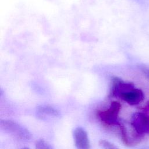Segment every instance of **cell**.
Masks as SVG:
<instances>
[{
  "label": "cell",
  "mask_w": 149,
  "mask_h": 149,
  "mask_svg": "<svg viewBox=\"0 0 149 149\" xmlns=\"http://www.w3.org/2000/svg\"><path fill=\"white\" fill-rule=\"evenodd\" d=\"M1 130L14 137L23 141L30 140L31 137L30 132L18 122L10 119H1L0 121Z\"/></svg>",
  "instance_id": "obj_1"
},
{
  "label": "cell",
  "mask_w": 149,
  "mask_h": 149,
  "mask_svg": "<svg viewBox=\"0 0 149 149\" xmlns=\"http://www.w3.org/2000/svg\"><path fill=\"white\" fill-rule=\"evenodd\" d=\"M121 108L122 105L119 102L113 101L107 109L98 111L97 116L107 126H118L120 123L118 116Z\"/></svg>",
  "instance_id": "obj_2"
},
{
  "label": "cell",
  "mask_w": 149,
  "mask_h": 149,
  "mask_svg": "<svg viewBox=\"0 0 149 149\" xmlns=\"http://www.w3.org/2000/svg\"><path fill=\"white\" fill-rule=\"evenodd\" d=\"M133 130L140 136L149 135V115L142 112L134 113L130 119Z\"/></svg>",
  "instance_id": "obj_3"
},
{
  "label": "cell",
  "mask_w": 149,
  "mask_h": 149,
  "mask_svg": "<svg viewBox=\"0 0 149 149\" xmlns=\"http://www.w3.org/2000/svg\"><path fill=\"white\" fill-rule=\"evenodd\" d=\"M134 88L132 82L125 81L118 77H113L112 79V85L109 96L111 97H118L122 93Z\"/></svg>",
  "instance_id": "obj_4"
},
{
  "label": "cell",
  "mask_w": 149,
  "mask_h": 149,
  "mask_svg": "<svg viewBox=\"0 0 149 149\" xmlns=\"http://www.w3.org/2000/svg\"><path fill=\"white\" fill-rule=\"evenodd\" d=\"M74 145L77 149H90V143L87 132L81 127L74 129L73 133Z\"/></svg>",
  "instance_id": "obj_5"
},
{
  "label": "cell",
  "mask_w": 149,
  "mask_h": 149,
  "mask_svg": "<svg viewBox=\"0 0 149 149\" xmlns=\"http://www.w3.org/2000/svg\"><path fill=\"white\" fill-rule=\"evenodd\" d=\"M119 98L130 105H136L143 101L144 95L141 90L134 87L129 91L122 93Z\"/></svg>",
  "instance_id": "obj_6"
},
{
  "label": "cell",
  "mask_w": 149,
  "mask_h": 149,
  "mask_svg": "<svg viewBox=\"0 0 149 149\" xmlns=\"http://www.w3.org/2000/svg\"><path fill=\"white\" fill-rule=\"evenodd\" d=\"M36 115L38 118L41 120H45L51 118L58 117L59 115V112L56 109L51 106L42 105L37 108Z\"/></svg>",
  "instance_id": "obj_7"
},
{
  "label": "cell",
  "mask_w": 149,
  "mask_h": 149,
  "mask_svg": "<svg viewBox=\"0 0 149 149\" xmlns=\"http://www.w3.org/2000/svg\"><path fill=\"white\" fill-rule=\"evenodd\" d=\"M36 149H54L52 146L45 140L39 139L36 141Z\"/></svg>",
  "instance_id": "obj_8"
},
{
  "label": "cell",
  "mask_w": 149,
  "mask_h": 149,
  "mask_svg": "<svg viewBox=\"0 0 149 149\" xmlns=\"http://www.w3.org/2000/svg\"><path fill=\"white\" fill-rule=\"evenodd\" d=\"M99 144L105 149H119L113 144L105 140H100Z\"/></svg>",
  "instance_id": "obj_9"
},
{
  "label": "cell",
  "mask_w": 149,
  "mask_h": 149,
  "mask_svg": "<svg viewBox=\"0 0 149 149\" xmlns=\"http://www.w3.org/2000/svg\"><path fill=\"white\" fill-rule=\"evenodd\" d=\"M140 69L142 72V73L144 75V76L149 79V65H141L140 66Z\"/></svg>",
  "instance_id": "obj_10"
},
{
  "label": "cell",
  "mask_w": 149,
  "mask_h": 149,
  "mask_svg": "<svg viewBox=\"0 0 149 149\" xmlns=\"http://www.w3.org/2000/svg\"><path fill=\"white\" fill-rule=\"evenodd\" d=\"M143 109H144V111H148L149 110V101H148L147 102V103L146 104V105L142 108Z\"/></svg>",
  "instance_id": "obj_11"
},
{
  "label": "cell",
  "mask_w": 149,
  "mask_h": 149,
  "mask_svg": "<svg viewBox=\"0 0 149 149\" xmlns=\"http://www.w3.org/2000/svg\"><path fill=\"white\" fill-rule=\"evenodd\" d=\"M21 149H30V148H28V147H23V148H22Z\"/></svg>",
  "instance_id": "obj_12"
},
{
  "label": "cell",
  "mask_w": 149,
  "mask_h": 149,
  "mask_svg": "<svg viewBox=\"0 0 149 149\" xmlns=\"http://www.w3.org/2000/svg\"><path fill=\"white\" fill-rule=\"evenodd\" d=\"M141 149H149V147H144V148H141Z\"/></svg>",
  "instance_id": "obj_13"
}]
</instances>
